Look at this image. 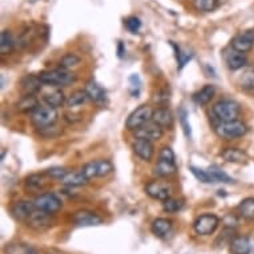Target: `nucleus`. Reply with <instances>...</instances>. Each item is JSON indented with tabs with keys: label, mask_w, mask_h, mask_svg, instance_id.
Returning <instances> with one entry per match:
<instances>
[{
	"label": "nucleus",
	"mask_w": 254,
	"mask_h": 254,
	"mask_svg": "<svg viewBox=\"0 0 254 254\" xmlns=\"http://www.w3.org/2000/svg\"><path fill=\"white\" fill-rule=\"evenodd\" d=\"M230 47H232L233 50L238 51V52H242V54L249 52V51H252V48L254 47L253 35H252L250 31L244 32V34L236 35V36L232 39V42H230Z\"/></svg>",
	"instance_id": "14"
},
{
	"label": "nucleus",
	"mask_w": 254,
	"mask_h": 254,
	"mask_svg": "<svg viewBox=\"0 0 254 254\" xmlns=\"http://www.w3.org/2000/svg\"><path fill=\"white\" fill-rule=\"evenodd\" d=\"M164 130L163 128L157 125L156 123H148L141 128H138L137 130H134V136L136 138H144V140H149V141H156L163 137Z\"/></svg>",
	"instance_id": "12"
},
{
	"label": "nucleus",
	"mask_w": 254,
	"mask_h": 254,
	"mask_svg": "<svg viewBox=\"0 0 254 254\" xmlns=\"http://www.w3.org/2000/svg\"><path fill=\"white\" fill-rule=\"evenodd\" d=\"M43 81L39 75H27L20 81V89L23 95H35L42 91Z\"/></svg>",
	"instance_id": "18"
},
{
	"label": "nucleus",
	"mask_w": 254,
	"mask_h": 254,
	"mask_svg": "<svg viewBox=\"0 0 254 254\" xmlns=\"http://www.w3.org/2000/svg\"><path fill=\"white\" fill-rule=\"evenodd\" d=\"M62 132L63 130L60 128H58V127H55V124L44 127V128H39L38 129V133L46 138L58 137L59 134H62Z\"/></svg>",
	"instance_id": "38"
},
{
	"label": "nucleus",
	"mask_w": 254,
	"mask_h": 254,
	"mask_svg": "<svg viewBox=\"0 0 254 254\" xmlns=\"http://www.w3.org/2000/svg\"><path fill=\"white\" fill-rule=\"evenodd\" d=\"M97 177H105L113 171V165L108 160H97L96 161Z\"/></svg>",
	"instance_id": "37"
},
{
	"label": "nucleus",
	"mask_w": 254,
	"mask_h": 254,
	"mask_svg": "<svg viewBox=\"0 0 254 254\" xmlns=\"http://www.w3.org/2000/svg\"><path fill=\"white\" fill-rule=\"evenodd\" d=\"M58 120V111L50 105H39L34 112L31 113V123L36 128H44L48 125H52Z\"/></svg>",
	"instance_id": "6"
},
{
	"label": "nucleus",
	"mask_w": 254,
	"mask_h": 254,
	"mask_svg": "<svg viewBox=\"0 0 254 254\" xmlns=\"http://www.w3.org/2000/svg\"><path fill=\"white\" fill-rule=\"evenodd\" d=\"M214 93H216V88L208 84V85H205L200 89V91H197L194 95H193V100L194 103L198 105H206L209 101L212 100L213 96H214Z\"/></svg>",
	"instance_id": "27"
},
{
	"label": "nucleus",
	"mask_w": 254,
	"mask_h": 254,
	"mask_svg": "<svg viewBox=\"0 0 254 254\" xmlns=\"http://www.w3.org/2000/svg\"><path fill=\"white\" fill-rule=\"evenodd\" d=\"M194 7L201 12H212L217 8L218 0H193Z\"/></svg>",
	"instance_id": "33"
},
{
	"label": "nucleus",
	"mask_w": 254,
	"mask_h": 254,
	"mask_svg": "<svg viewBox=\"0 0 254 254\" xmlns=\"http://www.w3.org/2000/svg\"><path fill=\"white\" fill-rule=\"evenodd\" d=\"M216 133L224 140H234L248 133V125L241 120H232L220 123L216 127Z\"/></svg>",
	"instance_id": "4"
},
{
	"label": "nucleus",
	"mask_w": 254,
	"mask_h": 254,
	"mask_svg": "<svg viewBox=\"0 0 254 254\" xmlns=\"http://www.w3.org/2000/svg\"><path fill=\"white\" fill-rule=\"evenodd\" d=\"M154 173L158 177H171L177 173L175 152L169 146H164L158 154V161L154 167Z\"/></svg>",
	"instance_id": "3"
},
{
	"label": "nucleus",
	"mask_w": 254,
	"mask_h": 254,
	"mask_svg": "<svg viewBox=\"0 0 254 254\" xmlns=\"http://www.w3.org/2000/svg\"><path fill=\"white\" fill-rule=\"evenodd\" d=\"M209 173L212 175L213 180L216 183H225V184H233L234 180L228 176L224 171H221L218 167H210L209 168Z\"/></svg>",
	"instance_id": "32"
},
{
	"label": "nucleus",
	"mask_w": 254,
	"mask_h": 254,
	"mask_svg": "<svg viewBox=\"0 0 254 254\" xmlns=\"http://www.w3.org/2000/svg\"><path fill=\"white\" fill-rule=\"evenodd\" d=\"M176 47V46H175ZM176 51H177V54H176V56H177V62H179V68L181 69V68L187 64L190 59H192L193 55L190 54V52H187V51H183L181 48H179V47H176Z\"/></svg>",
	"instance_id": "42"
},
{
	"label": "nucleus",
	"mask_w": 254,
	"mask_h": 254,
	"mask_svg": "<svg viewBox=\"0 0 254 254\" xmlns=\"http://www.w3.org/2000/svg\"><path fill=\"white\" fill-rule=\"evenodd\" d=\"M88 93V97L91 99L93 103H96L97 105H104L107 103V92L104 91V88L101 87L100 84H97L93 80H89L85 84L84 88Z\"/></svg>",
	"instance_id": "17"
},
{
	"label": "nucleus",
	"mask_w": 254,
	"mask_h": 254,
	"mask_svg": "<svg viewBox=\"0 0 254 254\" xmlns=\"http://www.w3.org/2000/svg\"><path fill=\"white\" fill-rule=\"evenodd\" d=\"M250 32H252V35H253V39H254V29H252Z\"/></svg>",
	"instance_id": "45"
},
{
	"label": "nucleus",
	"mask_w": 254,
	"mask_h": 254,
	"mask_svg": "<svg viewBox=\"0 0 254 254\" xmlns=\"http://www.w3.org/2000/svg\"><path fill=\"white\" fill-rule=\"evenodd\" d=\"M252 250V244L249 238L244 236H237L230 241V252L232 254H249Z\"/></svg>",
	"instance_id": "22"
},
{
	"label": "nucleus",
	"mask_w": 254,
	"mask_h": 254,
	"mask_svg": "<svg viewBox=\"0 0 254 254\" xmlns=\"http://www.w3.org/2000/svg\"><path fill=\"white\" fill-rule=\"evenodd\" d=\"M124 24L130 34H137L140 28H141V21L136 16H130L128 19H125Z\"/></svg>",
	"instance_id": "41"
},
{
	"label": "nucleus",
	"mask_w": 254,
	"mask_h": 254,
	"mask_svg": "<svg viewBox=\"0 0 254 254\" xmlns=\"http://www.w3.org/2000/svg\"><path fill=\"white\" fill-rule=\"evenodd\" d=\"M212 115L218 123L238 120L241 115V107L233 100H221L212 107Z\"/></svg>",
	"instance_id": "2"
},
{
	"label": "nucleus",
	"mask_w": 254,
	"mask_h": 254,
	"mask_svg": "<svg viewBox=\"0 0 254 254\" xmlns=\"http://www.w3.org/2000/svg\"><path fill=\"white\" fill-rule=\"evenodd\" d=\"M150 230H152V233H153L154 236H157V237H167L172 230V221L167 220V218H156V220L152 222Z\"/></svg>",
	"instance_id": "23"
},
{
	"label": "nucleus",
	"mask_w": 254,
	"mask_h": 254,
	"mask_svg": "<svg viewBox=\"0 0 254 254\" xmlns=\"http://www.w3.org/2000/svg\"><path fill=\"white\" fill-rule=\"evenodd\" d=\"M224 222H225L226 228H229V229H232V228H234V226H237L238 224V218L234 214H228V216L225 217V220H224Z\"/></svg>",
	"instance_id": "44"
},
{
	"label": "nucleus",
	"mask_w": 254,
	"mask_h": 254,
	"mask_svg": "<svg viewBox=\"0 0 254 254\" xmlns=\"http://www.w3.org/2000/svg\"><path fill=\"white\" fill-rule=\"evenodd\" d=\"M35 210H36V206L31 201H17L11 208L12 216L17 221H25V222L29 220V217L34 214Z\"/></svg>",
	"instance_id": "13"
},
{
	"label": "nucleus",
	"mask_w": 254,
	"mask_h": 254,
	"mask_svg": "<svg viewBox=\"0 0 254 254\" xmlns=\"http://www.w3.org/2000/svg\"><path fill=\"white\" fill-rule=\"evenodd\" d=\"M190 172H192L193 176H194L200 183H204V184L216 183V181L213 180L212 175L209 173V171H204V169H200V168H196V167H190Z\"/></svg>",
	"instance_id": "35"
},
{
	"label": "nucleus",
	"mask_w": 254,
	"mask_h": 254,
	"mask_svg": "<svg viewBox=\"0 0 254 254\" xmlns=\"http://www.w3.org/2000/svg\"><path fill=\"white\" fill-rule=\"evenodd\" d=\"M34 204L38 210H42V212L48 213V214L58 213L63 206L62 200L55 193H43V194H39L35 198Z\"/></svg>",
	"instance_id": "7"
},
{
	"label": "nucleus",
	"mask_w": 254,
	"mask_h": 254,
	"mask_svg": "<svg viewBox=\"0 0 254 254\" xmlns=\"http://www.w3.org/2000/svg\"><path fill=\"white\" fill-rule=\"evenodd\" d=\"M73 224L77 226H97L103 224V218L91 210H77L72 216Z\"/></svg>",
	"instance_id": "10"
},
{
	"label": "nucleus",
	"mask_w": 254,
	"mask_h": 254,
	"mask_svg": "<svg viewBox=\"0 0 254 254\" xmlns=\"http://www.w3.org/2000/svg\"><path fill=\"white\" fill-rule=\"evenodd\" d=\"M133 152L134 154L140 157L144 161H150L153 158L154 154V146L152 141L149 140H144V138H136L133 142Z\"/></svg>",
	"instance_id": "16"
},
{
	"label": "nucleus",
	"mask_w": 254,
	"mask_h": 254,
	"mask_svg": "<svg viewBox=\"0 0 254 254\" xmlns=\"http://www.w3.org/2000/svg\"><path fill=\"white\" fill-rule=\"evenodd\" d=\"M52 88L54 89H51V91L43 92V100H44V103L47 105L54 107V108H59V107H62L67 100H65V96H64V93H63L60 88Z\"/></svg>",
	"instance_id": "20"
},
{
	"label": "nucleus",
	"mask_w": 254,
	"mask_h": 254,
	"mask_svg": "<svg viewBox=\"0 0 254 254\" xmlns=\"http://www.w3.org/2000/svg\"><path fill=\"white\" fill-rule=\"evenodd\" d=\"M146 194L154 200L158 201H165L171 197L172 189L167 183H161V181H150L146 184L145 187Z\"/></svg>",
	"instance_id": "9"
},
{
	"label": "nucleus",
	"mask_w": 254,
	"mask_h": 254,
	"mask_svg": "<svg viewBox=\"0 0 254 254\" xmlns=\"http://www.w3.org/2000/svg\"><path fill=\"white\" fill-rule=\"evenodd\" d=\"M7 253L8 254H39L34 248H31L24 244H15V245H9L7 248Z\"/></svg>",
	"instance_id": "34"
},
{
	"label": "nucleus",
	"mask_w": 254,
	"mask_h": 254,
	"mask_svg": "<svg viewBox=\"0 0 254 254\" xmlns=\"http://www.w3.org/2000/svg\"><path fill=\"white\" fill-rule=\"evenodd\" d=\"M221 157L225 160L226 163L232 164H245L249 160V156L245 150L238 148H225L221 152Z\"/></svg>",
	"instance_id": "19"
},
{
	"label": "nucleus",
	"mask_w": 254,
	"mask_h": 254,
	"mask_svg": "<svg viewBox=\"0 0 254 254\" xmlns=\"http://www.w3.org/2000/svg\"><path fill=\"white\" fill-rule=\"evenodd\" d=\"M68 171H65L64 168H51V169H48L47 171V175L50 176V177H52V179H56V180H62L64 176L67 175Z\"/></svg>",
	"instance_id": "43"
},
{
	"label": "nucleus",
	"mask_w": 254,
	"mask_h": 254,
	"mask_svg": "<svg viewBox=\"0 0 254 254\" xmlns=\"http://www.w3.org/2000/svg\"><path fill=\"white\" fill-rule=\"evenodd\" d=\"M24 187L29 192H40L47 187V180L43 175H31L25 179Z\"/></svg>",
	"instance_id": "25"
},
{
	"label": "nucleus",
	"mask_w": 254,
	"mask_h": 254,
	"mask_svg": "<svg viewBox=\"0 0 254 254\" xmlns=\"http://www.w3.org/2000/svg\"><path fill=\"white\" fill-rule=\"evenodd\" d=\"M39 76H40L43 84L47 85V87H68V85H71L76 81L75 73H72V72H69V69H64V68L40 72Z\"/></svg>",
	"instance_id": "1"
},
{
	"label": "nucleus",
	"mask_w": 254,
	"mask_h": 254,
	"mask_svg": "<svg viewBox=\"0 0 254 254\" xmlns=\"http://www.w3.org/2000/svg\"><path fill=\"white\" fill-rule=\"evenodd\" d=\"M224 59H225L226 65H228V68H229L230 71H240V69H244V68L246 67V64H248V58H246V55L233 50L232 47H230L229 50L225 51Z\"/></svg>",
	"instance_id": "11"
},
{
	"label": "nucleus",
	"mask_w": 254,
	"mask_h": 254,
	"mask_svg": "<svg viewBox=\"0 0 254 254\" xmlns=\"http://www.w3.org/2000/svg\"><path fill=\"white\" fill-rule=\"evenodd\" d=\"M183 205L184 204L180 200H176V198H172V197H169L168 200H165L163 202V208H164V210L168 213H177L179 210H181Z\"/></svg>",
	"instance_id": "39"
},
{
	"label": "nucleus",
	"mask_w": 254,
	"mask_h": 254,
	"mask_svg": "<svg viewBox=\"0 0 254 254\" xmlns=\"http://www.w3.org/2000/svg\"><path fill=\"white\" fill-rule=\"evenodd\" d=\"M60 183L65 187H83L88 183V179L85 177L83 172H68L67 175L64 176Z\"/></svg>",
	"instance_id": "24"
},
{
	"label": "nucleus",
	"mask_w": 254,
	"mask_h": 254,
	"mask_svg": "<svg viewBox=\"0 0 254 254\" xmlns=\"http://www.w3.org/2000/svg\"><path fill=\"white\" fill-rule=\"evenodd\" d=\"M88 99L89 97H88L87 91L85 89H79V91H75L73 93H71V96L68 97L65 104H67L68 108H76V107L83 105Z\"/></svg>",
	"instance_id": "31"
},
{
	"label": "nucleus",
	"mask_w": 254,
	"mask_h": 254,
	"mask_svg": "<svg viewBox=\"0 0 254 254\" xmlns=\"http://www.w3.org/2000/svg\"><path fill=\"white\" fill-rule=\"evenodd\" d=\"M238 214L245 220H254V198H245L238 205Z\"/></svg>",
	"instance_id": "30"
},
{
	"label": "nucleus",
	"mask_w": 254,
	"mask_h": 254,
	"mask_svg": "<svg viewBox=\"0 0 254 254\" xmlns=\"http://www.w3.org/2000/svg\"><path fill=\"white\" fill-rule=\"evenodd\" d=\"M179 117H180V124L183 127V130L185 136L188 138H192V129H190V124H189V120H188V112L185 111L184 108L180 109V113H179Z\"/></svg>",
	"instance_id": "40"
},
{
	"label": "nucleus",
	"mask_w": 254,
	"mask_h": 254,
	"mask_svg": "<svg viewBox=\"0 0 254 254\" xmlns=\"http://www.w3.org/2000/svg\"><path fill=\"white\" fill-rule=\"evenodd\" d=\"M39 105V100L35 95H24L16 104V109L21 113H32Z\"/></svg>",
	"instance_id": "26"
},
{
	"label": "nucleus",
	"mask_w": 254,
	"mask_h": 254,
	"mask_svg": "<svg viewBox=\"0 0 254 254\" xmlns=\"http://www.w3.org/2000/svg\"><path fill=\"white\" fill-rule=\"evenodd\" d=\"M80 63V58L75 54H67L64 55L60 60V68L64 69H71V68L76 67Z\"/></svg>",
	"instance_id": "36"
},
{
	"label": "nucleus",
	"mask_w": 254,
	"mask_h": 254,
	"mask_svg": "<svg viewBox=\"0 0 254 254\" xmlns=\"http://www.w3.org/2000/svg\"><path fill=\"white\" fill-rule=\"evenodd\" d=\"M152 116H153V109L150 108L149 105L142 104L140 107H137L128 116L127 123H125V127H127L128 130H133L134 132L138 128H141L145 124H148L149 121H152Z\"/></svg>",
	"instance_id": "5"
},
{
	"label": "nucleus",
	"mask_w": 254,
	"mask_h": 254,
	"mask_svg": "<svg viewBox=\"0 0 254 254\" xmlns=\"http://www.w3.org/2000/svg\"><path fill=\"white\" fill-rule=\"evenodd\" d=\"M52 214H48V213H44L42 210H35L34 214L29 217V220L27 221L28 226H31L32 229L35 230H44L48 229L52 226V218H51Z\"/></svg>",
	"instance_id": "15"
},
{
	"label": "nucleus",
	"mask_w": 254,
	"mask_h": 254,
	"mask_svg": "<svg viewBox=\"0 0 254 254\" xmlns=\"http://www.w3.org/2000/svg\"><path fill=\"white\" fill-rule=\"evenodd\" d=\"M238 85L242 89L246 91H252L254 89V67H248L245 68L242 73L238 76Z\"/></svg>",
	"instance_id": "28"
},
{
	"label": "nucleus",
	"mask_w": 254,
	"mask_h": 254,
	"mask_svg": "<svg viewBox=\"0 0 254 254\" xmlns=\"http://www.w3.org/2000/svg\"><path fill=\"white\" fill-rule=\"evenodd\" d=\"M13 48H15L13 36L9 31H3L1 35H0V51H1V55L3 56L9 55L13 51Z\"/></svg>",
	"instance_id": "29"
},
{
	"label": "nucleus",
	"mask_w": 254,
	"mask_h": 254,
	"mask_svg": "<svg viewBox=\"0 0 254 254\" xmlns=\"http://www.w3.org/2000/svg\"><path fill=\"white\" fill-rule=\"evenodd\" d=\"M152 121L160 125L163 129L165 128H172L173 125V116L172 112L168 108H157L153 111V116H152Z\"/></svg>",
	"instance_id": "21"
},
{
	"label": "nucleus",
	"mask_w": 254,
	"mask_h": 254,
	"mask_svg": "<svg viewBox=\"0 0 254 254\" xmlns=\"http://www.w3.org/2000/svg\"><path fill=\"white\" fill-rule=\"evenodd\" d=\"M220 225V218L214 214H202L197 217V220L193 224L194 232L198 236H210L216 232Z\"/></svg>",
	"instance_id": "8"
}]
</instances>
